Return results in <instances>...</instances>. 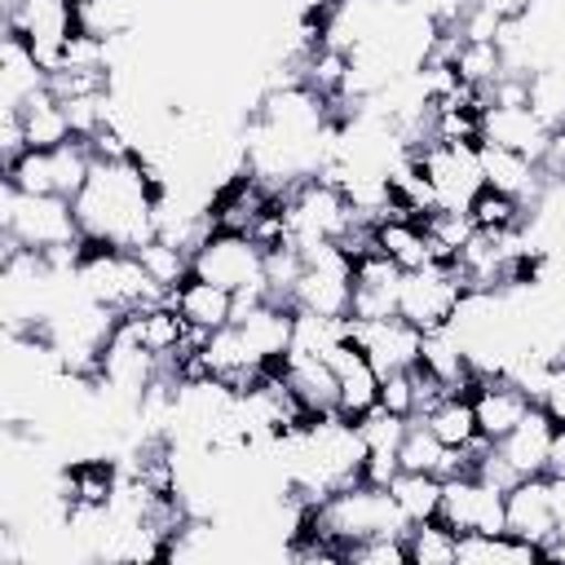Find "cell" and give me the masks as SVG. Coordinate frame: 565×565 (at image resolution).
I'll return each mask as SVG.
<instances>
[{"mask_svg":"<svg viewBox=\"0 0 565 565\" xmlns=\"http://www.w3.org/2000/svg\"><path fill=\"white\" fill-rule=\"evenodd\" d=\"M459 300H463V278H459L455 260H428V265L402 274L397 313H402L411 327H419V331H441V327H450Z\"/></svg>","mask_w":565,"mask_h":565,"instance_id":"obj_5","label":"cell"},{"mask_svg":"<svg viewBox=\"0 0 565 565\" xmlns=\"http://www.w3.org/2000/svg\"><path fill=\"white\" fill-rule=\"evenodd\" d=\"M40 88H49V75L31 57L26 40L13 35V31H4V44H0V110H18Z\"/></svg>","mask_w":565,"mask_h":565,"instance_id":"obj_19","label":"cell"},{"mask_svg":"<svg viewBox=\"0 0 565 565\" xmlns=\"http://www.w3.org/2000/svg\"><path fill=\"white\" fill-rule=\"evenodd\" d=\"M543 477H565V428H556V437H552V455H547Z\"/></svg>","mask_w":565,"mask_h":565,"instance_id":"obj_35","label":"cell"},{"mask_svg":"<svg viewBox=\"0 0 565 565\" xmlns=\"http://www.w3.org/2000/svg\"><path fill=\"white\" fill-rule=\"evenodd\" d=\"M539 406L547 411V419H552L556 428H565V362L552 366V375H547V384H543V393H539Z\"/></svg>","mask_w":565,"mask_h":565,"instance_id":"obj_32","label":"cell"},{"mask_svg":"<svg viewBox=\"0 0 565 565\" xmlns=\"http://www.w3.org/2000/svg\"><path fill=\"white\" fill-rule=\"evenodd\" d=\"M437 437L441 446H455V450H472L481 441V428H477V415H472V397L468 393H446L433 411L419 415Z\"/></svg>","mask_w":565,"mask_h":565,"instance_id":"obj_22","label":"cell"},{"mask_svg":"<svg viewBox=\"0 0 565 565\" xmlns=\"http://www.w3.org/2000/svg\"><path fill=\"white\" fill-rule=\"evenodd\" d=\"M0 238H4V256L9 252H57V247H75L84 243L79 216H75V199L62 194H26L4 185V203H0Z\"/></svg>","mask_w":565,"mask_h":565,"instance_id":"obj_2","label":"cell"},{"mask_svg":"<svg viewBox=\"0 0 565 565\" xmlns=\"http://www.w3.org/2000/svg\"><path fill=\"white\" fill-rule=\"evenodd\" d=\"M344 335L371 358V366H375L380 375L406 371V366L419 362V340H424V331L411 327L402 313L375 318V322H366V318H344Z\"/></svg>","mask_w":565,"mask_h":565,"instance_id":"obj_8","label":"cell"},{"mask_svg":"<svg viewBox=\"0 0 565 565\" xmlns=\"http://www.w3.org/2000/svg\"><path fill=\"white\" fill-rule=\"evenodd\" d=\"M402 265L388 260L380 247L353 256V305H349V318H393L397 313V296H402Z\"/></svg>","mask_w":565,"mask_h":565,"instance_id":"obj_9","label":"cell"},{"mask_svg":"<svg viewBox=\"0 0 565 565\" xmlns=\"http://www.w3.org/2000/svg\"><path fill=\"white\" fill-rule=\"evenodd\" d=\"M397 472H402V463H397V450H366V463H362V481H371V486H388Z\"/></svg>","mask_w":565,"mask_h":565,"instance_id":"obj_34","label":"cell"},{"mask_svg":"<svg viewBox=\"0 0 565 565\" xmlns=\"http://www.w3.org/2000/svg\"><path fill=\"white\" fill-rule=\"evenodd\" d=\"M168 300L199 331H221V327L234 322V291H225V287H216V282H207L199 274H190L177 291H168Z\"/></svg>","mask_w":565,"mask_h":565,"instance_id":"obj_18","label":"cell"},{"mask_svg":"<svg viewBox=\"0 0 565 565\" xmlns=\"http://www.w3.org/2000/svg\"><path fill=\"white\" fill-rule=\"evenodd\" d=\"M190 265H194L199 278H207V282H216L234 296L265 287V247L243 230H212L194 247Z\"/></svg>","mask_w":565,"mask_h":565,"instance_id":"obj_4","label":"cell"},{"mask_svg":"<svg viewBox=\"0 0 565 565\" xmlns=\"http://www.w3.org/2000/svg\"><path fill=\"white\" fill-rule=\"evenodd\" d=\"M477 159H481V177H486V190H499L516 203H534L547 185V172L539 159L530 154H516V150H503V146H490V141H477Z\"/></svg>","mask_w":565,"mask_h":565,"instance_id":"obj_14","label":"cell"},{"mask_svg":"<svg viewBox=\"0 0 565 565\" xmlns=\"http://www.w3.org/2000/svg\"><path fill=\"white\" fill-rule=\"evenodd\" d=\"M503 512H508V534L543 547L556 534V508H552V481L539 477H521L512 490H503ZM543 556V552H539Z\"/></svg>","mask_w":565,"mask_h":565,"instance_id":"obj_11","label":"cell"},{"mask_svg":"<svg viewBox=\"0 0 565 565\" xmlns=\"http://www.w3.org/2000/svg\"><path fill=\"white\" fill-rule=\"evenodd\" d=\"M419 172L428 177L437 207H459L468 212V203L486 190L481 177V159H477V141H428L419 150H411Z\"/></svg>","mask_w":565,"mask_h":565,"instance_id":"obj_6","label":"cell"},{"mask_svg":"<svg viewBox=\"0 0 565 565\" xmlns=\"http://www.w3.org/2000/svg\"><path fill=\"white\" fill-rule=\"evenodd\" d=\"M358 424V433H362V441H366V450H397V441H402V433H406V415H393V411H384V406H375V411H366L362 419H353Z\"/></svg>","mask_w":565,"mask_h":565,"instance_id":"obj_29","label":"cell"},{"mask_svg":"<svg viewBox=\"0 0 565 565\" xmlns=\"http://www.w3.org/2000/svg\"><path fill=\"white\" fill-rule=\"evenodd\" d=\"M322 358H327V362L335 366V375H340V402H335V411H340L344 419H362L366 411L380 406V371L371 366V358H366L353 340L331 344Z\"/></svg>","mask_w":565,"mask_h":565,"instance_id":"obj_16","label":"cell"},{"mask_svg":"<svg viewBox=\"0 0 565 565\" xmlns=\"http://www.w3.org/2000/svg\"><path fill=\"white\" fill-rule=\"evenodd\" d=\"M468 397H472V415H477V428H481L486 441L508 437L525 419V411L534 406V397L512 375H477Z\"/></svg>","mask_w":565,"mask_h":565,"instance_id":"obj_10","label":"cell"},{"mask_svg":"<svg viewBox=\"0 0 565 565\" xmlns=\"http://www.w3.org/2000/svg\"><path fill=\"white\" fill-rule=\"evenodd\" d=\"M388 494L397 499V508H402L406 521H428V516H437V503H441V477L402 468L388 481Z\"/></svg>","mask_w":565,"mask_h":565,"instance_id":"obj_25","label":"cell"},{"mask_svg":"<svg viewBox=\"0 0 565 565\" xmlns=\"http://www.w3.org/2000/svg\"><path fill=\"white\" fill-rule=\"evenodd\" d=\"M375 247H380L388 260H397L402 269H419V265L437 260L424 221H415V216H406V212H388L384 221H375Z\"/></svg>","mask_w":565,"mask_h":565,"instance_id":"obj_21","label":"cell"},{"mask_svg":"<svg viewBox=\"0 0 565 565\" xmlns=\"http://www.w3.org/2000/svg\"><path fill=\"white\" fill-rule=\"evenodd\" d=\"M234 327L243 331L252 358L260 366H278L291 349V335H296V305H278V300H260L252 309H243L234 318Z\"/></svg>","mask_w":565,"mask_h":565,"instance_id":"obj_15","label":"cell"},{"mask_svg":"<svg viewBox=\"0 0 565 565\" xmlns=\"http://www.w3.org/2000/svg\"><path fill=\"white\" fill-rule=\"evenodd\" d=\"M380 406H384V411H393V415H406V419H415V415H419V397H415V366L380 375Z\"/></svg>","mask_w":565,"mask_h":565,"instance_id":"obj_31","label":"cell"},{"mask_svg":"<svg viewBox=\"0 0 565 565\" xmlns=\"http://www.w3.org/2000/svg\"><path fill=\"white\" fill-rule=\"evenodd\" d=\"M159 177L137 159H93V172L84 190L75 194V216L88 243L137 252L154 238V212H159Z\"/></svg>","mask_w":565,"mask_h":565,"instance_id":"obj_1","label":"cell"},{"mask_svg":"<svg viewBox=\"0 0 565 565\" xmlns=\"http://www.w3.org/2000/svg\"><path fill=\"white\" fill-rule=\"evenodd\" d=\"M552 437H556V424H552L547 411L534 402V406L525 411V419H521L508 437H499L494 446H499V455L516 468V477H539V472H547Z\"/></svg>","mask_w":565,"mask_h":565,"instance_id":"obj_17","label":"cell"},{"mask_svg":"<svg viewBox=\"0 0 565 565\" xmlns=\"http://www.w3.org/2000/svg\"><path fill=\"white\" fill-rule=\"evenodd\" d=\"M481 141L516 150V154H530V159L543 163V154L552 146V128L530 106H494V102H486V110H481Z\"/></svg>","mask_w":565,"mask_h":565,"instance_id":"obj_13","label":"cell"},{"mask_svg":"<svg viewBox=\"0 0 565 565\" xmlns=\"http://www.w3.org/2000/svg\"><path fill=\"white\" fill-rule=\"evenodd\" d=\"M18 4H22V0H0V13L9 18V13H18Z\"/></svg>","mask_w":565,"mask_h":565,"instance_id":"obj_36","label":"cell"},{"mask_svg":"<svg viewBox=\"0 0 565 565\" xmlns=\"http://www.w3.org/2000/svg\"><path fill=\"white\" fill-rule=\"evenodd\" d=\"M552 481V508H556V534L552 543H543V561H565V477H547Z\"/></svg>","mask_w":565,"mask_h":565,"instance_id":"obj_33","label":"cell"},{"mask_svg":"<svg viewBox=\"0 0 565 565\" xmlns=\"http://www.w3.org/2000/svg\"><path fill=\"white\" fill-rule=\"evenodd\" d=\"M437 516L455 534H503L508 512H503V490L481 481L477 472H455L441 481V503Z\"/></svg>","mask_w":565,"mask_h":565,"instance_id":"obj_7","label":"cell"},{"mask_svg":"<svg viewBox=\"0 0 565 565\" xmlns=\"http://www.w3.org/2000/svg\"><path fill=\"white\" fill-rule=\"evenodd\" d=\"M406 552H411V565H459V534L441 516L411 521Z\"/></svg>","mask_w":565,"mask_h":565,"instance_id":"obj_23","label":"cell"},{"mask_svg":"<svg viewBox=\"0 0 565 565\" xmlns=\"http://www.w3.org/2000/svg\"><path fill=\"white\" fill-rule=\"evenodd\" d=\"M287 388L296 393V402L318 419V415H331L335 402H340V375L335 366L322 358V353H309V349H287V358L274 366Z\"/></svg>","mask_w":565,"mask_h":565,"instance_id":"obj_12","label":"cell"},{"mask_svg":"<svg viewBox=\"0 0 565 565\" xmlns=\"http://www.w3.org/2000/svg\"><path fill=\"white\" fill-rule=\"evenodd\" d=\"M530 110L556 132L565 128V62H552V66H539L530 75Z\"/></svg>","mask_w":565,"mask_h":565,"instance_id":"obj_27","label":"cell"},{"mask_svg":"<svg viewBox=\"0 0 565 565\" xmlns=\"http://www.w3.org/2000/svg\"><path fill=\"white\" fill-rule=\"evenodd\" d=\"M22 115V128H26V146L31 150H57L66 141H75V128H71V115H66V102L53 97L49 88H40L35 97H26L18 106Z\"/></svg>","mask_w":565,"mask_h":565,"instance_id":"obj_20","label":"cell"},{"mask_svg":"<svg viewBox=\"0 0 565 565\" xmlns=\"http://www.w3.org/2000/svg\"><path fill=\"white\" fill-rule=\"evenodd\" d=\"M75 282H79V291L88 300H97V305H106L115 313L146 309V305L168 300V291L146 274V265L137 260V252L88 243V238H84V252H79V265H75Z\"/></svg>","mask_w":565,"mask_h":565,"instance_id":"obj_3","label":"cell"},{"mask_svg":"<svg viewBox=\"0 0 565 565\" xmlns=\"http://www.w3.org/2000/svg\"><path fill=\"white\" fill-rule=\"evenodd\" d=\"M450 66H455L459 84H468V88H477V93H490V84L508 71L494 40H459V53H455Z\"/></svg>","mask_w":565,"mask_h":565,"instance_id":"obj_24","label":"cell"},{"mask_svg":"<svg viewBox=\"0 0 565 565\" xmlns=\"http://www.w3.org/2000/svg\"><path fill=\"white\" fill-rule=\"evenodd\" d=\"M344 561H358V565H411L406 534H371V539L353 543L344 552Z\"/></svg>","mask_w":565,"mask_h":565,"instance_id":"obj_30","label":"cell"},{"mask_svg":"<svg viewBox=\"0 0 565 565\" xmlns=\"http://www.w3.org/2000/svg\"><path fill=\"white\" fill-rule=\"evenodd\" d=\"M137 260L146 265V274L163 287V291H177L190 274H194V265H190V252L185 247H177V243H168V238H150V243H141L137 247Z\"/></svg>","mask_w":565,"mask_h":565,"instance_id":"obj_26","label":"cell"},{"mask_svg":"<svg viewBox=\"0 0 565 565\" xmlns=\"http://www.w3.org/2000/svg\"><path fill=\"white\" fill-rule=\"evenodd\" d=\"M468 216H472V225L486 230V234H512V230L525 225V203H516V199H508V194H499V190H481V194L468 203Z\"/></svg>","mask_w":565,"mask_h":565,"instance_id":"obj_28","label":"cell"}]
</instances>
